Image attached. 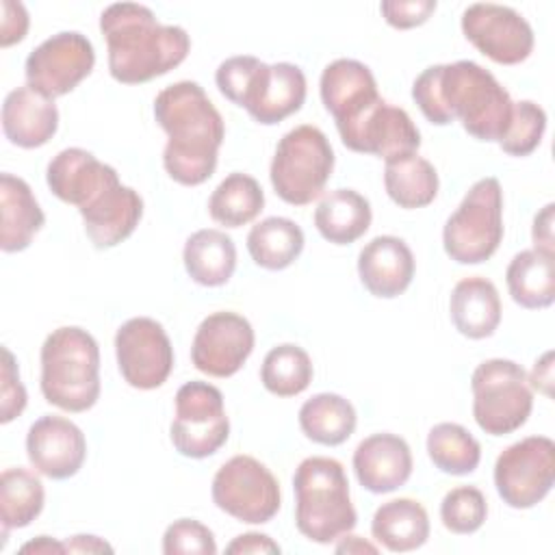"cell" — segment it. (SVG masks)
I'll return each instance as SVG.
<instances>
[{"label": "cell", "instance_id": "cell-1", "mask_svg": "<svg viewBox=\"0 0 555 555\" xmlns=\"http://www.w3.org/2000/svg\"><path fill=\"white\" fill-rule=\"evenodd\" d=\"M412 100L427 121L436 126L460 121L470 137L486 143L501 141L514 111L507 89L475 61L423 69L412 85Z\"/></svg>", "mask_w": 555, "mask_h": 555}, {"label": "cell", "instance_id": "cell-2", "mask_svg": "<svg viewBox=\"0 0 555 555\" xmlns=\"http://www.w3.org/2000/svg\"><path fill=\"white\" fill-rule=\"evenodd\" d=\"M154 117L169 137L163 150L169 178L184 186L206 182L217 169L225 126L202 85L180 80L165 87L154 100Z\"/></svg>", "mask_w": 555, "mask_h": 555}, {"label": "cell", "instance_id": "cell-3", "mask_svg": "<svg viewBox=\"0 0 555 555\" xmlns=\"http://www.w3.org/2000/svg\"><path fill=\"white\" fill-rule=\"evenodd\" d=\"M108 50V74L121 85H141L178 67L191 37L182 26L160 24L152 9L137 2L108 4L100 15Z\"/></svg>", "mask_w": 555, "mask_h": 555}, {"label": "cell", "instance_id": "cell-4", "mask_svg": "<svg viewBox=\"0 0 555 555\" xmlns=\"http://www.w3.org/2000/svg\"><path fill=\"white\" fill-rule=\"evenodd\" d=\"M41 395L65 412H87L100 399V347L78 327L52 330L41 345Z\"/></svg>", "mask_w": 555, "mask_h": 555}, {"label": "cell", "instance_id": "cell-5", "mask_svg": "<svg viewBox=\"0 0 555 555\" xmlns=\"http://www.w3.org/2000/svg\"><path fill=\"white\" fill-rule=\"evenodd\" d=\"M293 490L295 525L310 542L330 544L356 527L358 514L338 460L325 455L301 460L293 475Z\"/></svg>", "mask_w": 555, "mask_h": 555}, {"label": "cell", "instance_id": "cell-6", "mask_svg": "<svg viewBox=\"0 0 555 555\" xmlns=\"http://www.w3.org/2000/svg\"><path fill=\"white\" fill-rule=\"evenodd\" d=\"M334 171V150L323 130L301 124L288 130L275 147L269 178L275 195L291 206L317 199Z\"/></svg>", "mask_w": 555, "mask_h": 555}, {"label": "cell", "instance_id": "cell-7", "mask_svg": "<svg viewBox=\"0 0 555 555\" xmlns=\"http://www.w3.org/2000/svg\"><path fill=\"white\" fill-rule=\"evenodd\" d=\"M503 241V191L492 176L477 180L442 228L444 254L457 264H479Z\"/></svg>", "mask_w": 555, "mask_h": 555}, {"label": "cell", "instance_id": "cell-8", "mask_svg": "<svg viewBox=\"0 0 555 555\" xmlns=\"http://www.w3.org/2000/svg\"><path fill=\"white\" fill-rule=\"evenodd\" d=\"M470 390L475 423L490 436H507L520 429L533 410L527 371L514 360H483L473 371Z\"/></svg>", "mask_w": 555, "mask_h": 555}, {"label": "cell", "instance_id": "cell-9", "mask_svg": "<svg viewBox=\"0 0 555 555\" xmlns=\"http://www.w3.org/2000/svg\"><path fill=\"white\" fill-rule=\"evenodd\" d=\"M230 436L223 395L217 386L199 379L182 384L176 392V416L169 427L173 449L191 460L215 455Z\"/></svg>", "mask_w": 555, "mask_h": 555}, {"label": "cell", "instance_id": "cell-10", "mask_svg": "<svg viewBox=\"0 0 555 555\" xmlns=\"http://www.w3.org/2000/svg\"><path fill=\"white\" fill-rule=\"evenodd\" d=\"M210 494L221 512L249 525L269 522L282 505L275 475L251 455H234L221 464Z\"/></svg>", "mask_w": 555, "mask_h": 555}, {"label": "cell", "instance_id": "cell-11", "mask_svg": "<svg viewBox=\"0 0 555 555\" xmlns=\"http://www.w3.org/2000/svg\"><path fill=\"white\" fill-rule=\"evenodd\" d=\"M555 483V442L548 436H527L503 449L494 462V486L505 505L535 507Z\"/></svg>", "mask_w": 555, "mask_h": 555}, {"label": "cell", "instance_id": "cell-12", "mask_svg": "<svg viewBox=\"0 0 555 555\" xmlns=\"http://www.w3.org/2000/svg\"><path fill=\"white\" fill-rule=\"evenodd\" d=\"M93 65V43L78 30H61L26 56V85L54 100L74 91L91 74Z\"/></svg>", "mask_w": 555, "mask_h": 555}, {"label": "cell", "instance_id": "cell-13", "mask_svg": "<svg viewBox=\"0 0 555 555\" xmlns=\"http://www.w3.org/2000/svg\"><path fill=\"white\" fill-rule=\"evenodd\" d=\"M115 356L124 382L137 390H154L173 369V347L165 327L150 317L128 319L115 334Z\"/></svg>", "mask_w": 555, "mask_h": 555}, {"label": "cell", "instance_id": "cell-14", "mask_svg": "<svg viewBox=\"0 0 555 555\" xmlns=\"http://www.w3.org/2000/svg\"><path fill=\"white\" fill-rule=\"evenodd\" d=\"M460 24L464 37L499 65H518L533 52V28L512 7L475 2L464 9Z\"/></svg>", "mask_w": 555, "mask_h": 555}, {"label": "cell", "instance_id": "cell-15", "mask_svg": "<svg viewBox=\"0 0 555 555\" xmlns=\"http://www.w3.org/2000/svg\"><path fill=\"white\" fill-rule=\"evenodd\" d=\"M254 343V327L243 314L219 310L197 325L191 343V362L204 375L232 377L251 356Z\"/></svg>", "mask_w": 555, "mask_h": 555}, {"label": "cell", "instance_id": "cell-16", "mask_svg": "<svg viewBox=\"0 0 555 555\" xmlns=\"http://www.w3.org/2000/svg\"><path fill=\"white\" fill-rule=\"evenodd\" d=\"M306 102V76L295 63L260 61L243 93L241 108L262 126H275L295 115Z\"/></svg>", "mask_w": 555, "mask_h": 555}, {"label": "cell", "instance_id": "cell-17", "mask_svg": "<svg viewBox=\"0 0 555 555\" xmlns=\"http://www.w3.org/2000/svg\"><path fill=\"white\" fill-rule=\"evenodd\" d=\"M340 141L351 152L390 160L414 154L421 147V132L403 108L379 100L358 124L340 132Z\"/></svg>", "mask_w": 555, "mask_h": 555}, {"label": "cell", "instance_id": "cell-18", "mask_svg": "<svg viewBox=\"0 0 555 555\" xmlns=\"http://www.w3.org/2000/svg\"><path fill=\"white\" fill-rule=\"evenodd\" d=\"M26 455L37 473L61 481L82 468L87 440L82 429L69 418L46 414L28 427Z\"/></svg>", "mask_w": 555, "mask_h": 555}, {"label": "cell", "instance_id": "cell-19", "mask_svg": "<svg viewBox=\"0 0 555 555\" xmlns=\"http://www.w3.org/2000/svg\"><path fill=\"white\" fill-rule=\"evenodd\" d=\"M319 91L338 134L358 124L382 100L373 72L356 59H336L325 65Z\"/></svg>", "mask_w": 555, "mask_h": 555}, {"label": "cell", "instance_id": "cell-20", "mask_svg": "<svg viewBox=\"0 0 555 555\" xmlns=\"http://www.w3.org/2000/svg\"><path fill=\"white\" fill-rule=\"evenodd\" d=\"M78 212L93 247L111 249L137 230L143 217V199L132 186H126L115 178L80 206Z\"/></svg>", "mask_w": 555, "mask_h": 555}, {"label": "cell", "instance_id": "cell-21", "mask_svg": "<svg viewBox=\"0 0 555 555\" xmlns=\"http://www.w3.org/2000/svg\"><path fill=\"white\" fill-rule=\"evenodd\" d=\"M358 483L373 494H388L408 483L412 475V451L408 442L390 431L364 438L353 451Z\"/></svg>", "mask_w": 555, "mask_h": 555}, {"label": "cell", "instance_id": "cell-22", "mask_svg": "<svg viewBox=\"0 0 555 555\" xmlns=\"http://www.w3.org/2000/svg\"><path fill=\"white\" fill-rule=\"evenodd\" d=\"M414 254L408 243L392 234L371 238L358 254L362 286L379 299H392L408 291L414 278Z\"/></svg>", "mask_w": 555, "mask_h": 555}, {"label": "cell", "instance_id": "cell-23", "mask_svg": "<svg viewBox=\"0 0 555 555\" xmlns=\"http://www.w3.org/2000/svg\"><path fill=\"white\" fill-rule=\"evenodd\" d=\"M59 128V108L54 100L35 91L30 85L7 93L2 102V132L24 150L46 145Z\"/></svg>", "mask_w": 555, "mask_h": 555}, {"label": "cell", "instance_id": "cell-24", "mask_svg": "<svg viewBox=\"0 0 555 555\" xmlns=\"http://www.w3.org/2000/svg\"><path fill=\"white\" fill-rule=\"evenodd\" d=\"M119 178L115 167L98 160L82 147H65L46 169V182L54 197L76 208L85 206L104 184Z\"/></svg>", "mask_w": 555, "mask_h": 555}, {"label": "cell", "instance_id": "cell-25", "mask_svg": "<svg viewBox=\"0 0 555 555\" xmlns=\"http://www.w3.org/2000/svg\"><path fill=\"white\" fill-rule=\"evenodd\" d=\"M0 249L4 254L24 251L46 223V215L26 180L7 171L0 176Z\"/></svg>", "mask_w": 555, "mask_h": 555}, {"label": "cell", "instance_id": "cell-26", "mask_svg": "<svg viewBox=\"0 0 555 555\" xmlns=\"http://www.w3.org/2000/svg\"><path fill=\"white\" fill-rule=\"evenodd\" d=\"M449 312L455 330L462 336L470 340L488 338L501 323L499 291L490 280L481 275L464 278L451 291Z\"/></svg>", "mask_w": 555, "mask_h": 555}, {"label": "cell", "instance_id": "cell-27", "mask_svg": "<svg viewBox=\"0 0 555 555\" xmlns=\"http://www.w3.org/2000/svg\"><path fill=\"white\" fill-rule=\"evenodd\" d=\"M371 533L390 553L416 551L429 538L427 509L408 496L386 501L373 514Z\"/></svg>", "mask_w": 555, "mask_h": 555}, {"label": "cell", "instance_id": "cell-28", "mask_svg": "<svg viewBox=\"0 0 555 555\" xmlns=\"http://www.w3.org/2000/svg\"><path fill=\"white\" fill-rule=\"evenodd\" d=\"M182 260L195 284L208 288L223 286L236 269V245L225 232L204 228L186 238Z\"/></svg>", "mask_w": 555, "mask_h": 555}, {"label": "cell", "instance_id": "cell-29", "mask_svg": "<svg viewBox=\"0 0 555 555\" xmlns=\"http://www.w3.org/2000/svg\"><path fill=\"white\" fill-rule=\"evenodd\" d=\"M371 204L353 189L330 191L314 208V228L334 245L356 243L371 228Z\"/></svg>", "mask_w": 555, "mask_h": 555}, {"label": "cell", "instance_id": "cell-30", "mask_svg": "<svg viewBox=\"0 0 555 555\" xmlns=\"http://www.w3.org/2000/svg\"><path fill=\"white\" fill-rule=\"evenodd\" d=\"M505 282L520 308H548L555 301V256L538 249L518 251L507 264Z\"/></svg>", "mask_w": 555, "mask_h": 555}, {"label": "cell", "instance_id": "cell-31", "mask_svg": "<svg viewBox=\"0 0 555 555\" xmlns=\"http://www.w3.org/2000/svg\"><path fill=\"white\" fill-rule=\"evenodd\" d=\"M438 186L436 167L416 152L386 160L384 189L399 208L414 210L429 206L438 195Z\"/></svg>", "mask_w": 555, "mask_h": 555}, {"label": "cell", "instance_id": "cell-32", "mask_svg": "<svg viewBox=\"0 0 555 555\" xmlns=\"http://www.w3.org/2000/svg\"><path fill=\"white\" fill-rule=\"evenodd\" d=\"M356 408L336 392H319L299 408V427L304 436L323 447H338L356 431Z\"/></svg>", "mask_w": 555, "mask_h": 555}, {"label": "cell", "instance_id": "cell-33", "mask_svg": "<svg viewBox=\"0 0 555 555\" xmlns=\"http://www.w3.org/2000/svg\"><path fill=\"white\" fill-rule=\"evenodd\" d=\"M304 230L288 217H267L247 234L251 260L267 271L291 267L304 251Z\"/></svg>", "mask_w": 555, "mask_h": 555}, {"label": "cell", "instance_id": "cell-34", "mask_svg": "<svg viewBox=\"0 0 555 555\" xmlns=\"http://www.w3.org/2000/svg\"><path fill=\"white\" fill-rule=\"evenodd\" d=\"M264 208V193L256 178L234 171L225 176L208 197V215L225 228H241L254 221Z\"/></svg>", "mask_w": 555, "mask_h": 555}, {"label": "cell", "instance_id": "cell-35", "mask_svg": "<svg viewBox=\"0 0 555 555\" xmlns=\"http://www.w3.org/2000/svg\"><path fill=\"white\" fill-rule=\"evenodd\" d=\"M46 490L41 479L28 468L15 466L0 475V520L2 538L7 540L11 529L28 527L43 509Z\"/></svg>", "mask_w": 555, "mask_h": 555}, {"label": "cell", "instance_id": "cell-36", "mask_svg": "<svg viewBox=\"0 0 555 555\" xmlns=\"http://www.w3.org/2000/svg\"><path fill=\"white\" fill-rule=\"evenodd\" d=\"M427 455L447 475H470L481 462V444L457 423H438L427 434Z\"/></svg>", "mask_w": 555, "mask_h": 555}, {"label": "cell", "instance_id": "cell-37", "mask_svg": "<svg viewBox=\"0 0 555 555\" xmlns=\"http://www.w3.org/2000/svg\"><path fill=\"white\" fill-rule=\"evenodd\" d=\"M312 360L306 349L293 343L269 349L260 366L262 386L275 397L301 395L312 382Z\"/></svg>", "mask_w": 555, "mask_h": 555}, {"label": "cell", "instance_id": "cell-38", "mask_svg": "<svg viewBox=\"0 0 555 555\" xmlns=\"http://www.w3.org/2000/svg\"><path fill=\"white\" fill-rule=\"evenodd\" d=\"M546 130V113L531 100L514 102L512 121L499 141V147L509 156H529L542 143Z\"/></svg>", "mask_w": 555, "mask_h": 555}, {"label": "cell", "instance_id": "cell-39", "mask_svg": "<svg viewBox=\"0 0 555 555\" xmlns=\"http://www.w3.org/2000/svg\"><path fill=\"white\" fill-rule=\"evenodd\" d=\"M488 516V501L475 486H457L449 490L440 503V520L444 529L468 535L481 529Z\"/></svg>", "mask_w": 555, "mask_h": 555}, {"label": "cell", "instance_id": "cell-40", "mask_svg": "<svg viewBox=\"0 0 555 555\" xmlns=\"http://www.w3.org/2000/svg\"><path fill=\"white\" fill-rule=\"evenodd\" d=\"M165 555H215L217 542L212 531L195 518L173 520L163 535Z\"/></svg>", "mask_w": 555, "mask_h": 555}, {"label": "cell", "instance_id": "cell-41", "mask_svg": "<svg viewBox=\"0 0 555 555\" xmlns=\"http://www.w3.org/2000/svg\"><path fill=\"white\" fill-rule=\"evenodd\" d=\"M0 379V423L7 425L26 408V388L20 379L17 360L9 347H2Z\"/></svg>", "mask_w": 555, "mask_h": 555}, {"label": "cell", "instance_id": "cell-42", "mask_svg": "<svg viewBox=\"0 0 555 555\" xmlns=\"http://www.w3.org/2000/svg\"><path fill=\"white\" fill-rule=\"evenodd\" d=\"M258 65H260V59L249 56V54H238V56L225 59L215 72V82H217L221 95L225 100H230L232 104L241 106L243 93H245V89L251 80V74L256 72Z\"/></svg>", "mask_w": 555, "mask_h": 555}, {"label": "cell", "instance_id": "cell-43", "mask_svg": "<svg viewBox=\"0 0 555 555\" xmlns=\"http://www.w3.org/2000/svg\"><path fill=\"white\" fill-rule=\"evenodd\" d=\"M436 7V0H384L379 11L392 28L408 30L425 24Z\"/></svg>", "mask_w": 555, "mask_h": 555}, {"label": "cell", "instance_id": "cell-44", "mask_svg": "<svg viewBox=\"0 0 555 555\" xmlns=\"http://www.w3.org/2000/svg\"><path fill=\"white\" fill-rule=\"evenodd\" d=\"M2 17H0V46L9 48L13 43H20L28 33V13L22 2L2 0Z\"/></svg>", "mask_w": 555, "mask_h": 555}, {"label": "cell", "instance_id": "cell-45", "mask_svg": "<svg viewBox=\"0 0 555 555\" xmlns=\"http://www.w3.org/2000/svg\"><path fill=\"white\" fill-rule=\"evenodd\" d=\"M225 553L230 555H247V553H280V544L273 542L269 535L264 533H256V531H249V533H243V535H236L228 546H225Z\"/></svg>", "mask_w": 555, "mask_h": 555}, {"label": "cell", "instance_id": "cell-46", "mask_svg": "<svg viewBox=\"0 0 555 555\" xmlns=\"http://www.w3.org/2000/svg\"><path fill=\"white\" fill-rule=\"evenodd\" d=\"M553 208H555V204H546L533 217V228H531L533 249L551 254V256H555V245H553Z\"/></svg>", "mask_w": 555, "mask_h": 555}, {"label": "cell", "instance_id": "cell-47", "mask_svg": "<svg viewBox=\"0 0 555 555\" xmlns=\"http://www.w3.org/2000/svg\"><path fill=\"white\" fill-rule=\"evenodd\" d=\"M553 351H546L540 360H535V366L531 375H527L529 386L535 390H542L544 395H551V382H553Z\"/></svg>", "mask_w": 555, "mask_h": 555}, {"label": "cell", "instance_id": "cell-48", "mask_svg": "<svg viewBox=\"0 0 555 555\" xmlns=\"http://www.w3.org/2000/svg\"><path fill=\"white\" fill-rule=\"evenodd\" d=\"M113 553V546L98 535H74L65 540V553Z\"/></svg>", "mask_w": 555, "mask_h": 555}, {"label": "cell", "instance_id": "cell-49", "mask_svg": "<svg viewBox=\"0 0 555 555\" xmlns=\"http://www.w3.org/2000/svg\"><path fill=\"white\" fill-rule=\"evenodd\" d=\"M20 553H41V555H52V553H65V542H56L48 535H39L26 544L20 546Z\"/></svg>", "mask_w": 555, "mask_h": 555}, {"label": "cell", "instance_id": "cell-50", "mask_svg": "<svg viewBox=\"0 0 555 555\" xmlns=\"http://www.w3.org/2000/svg\"><path fill=\"white\" fill-rule=\"evenodd\" d=\"M340 540H343V542L336 544V551H338V553H377V546L371 544V542H366V540H362L360 535H349V533H345V535H340Z\"/></svg>", "mask_w": 555, "mask_h": 555}]
</instances>
